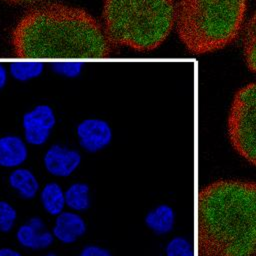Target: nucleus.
<instances>
[{
  "label": "nucleus",
  "mask_w": 256,
  "mask_h": 256,
  "mask_svg": "<svg viewBox=\"0 0 256 256\" xmlns=\"http://www.w3.org/2000/svg\"><path fill=\"white\" fill-rule=\"evenodd\" d=\"M80 256H112V255L108 250L92 245V246L85 247L82 250Z\"/></svg>",
  "instance_id": "nucleus-21"
},
{
  "label": "nucleus",
  "mask_w": 256,
  "mask_h": 256,
  "mask_svg": "<svg viewBox=\"0 0 256 256\" xmlns=\"http://www.w3.org/2000/svg\"><path fill=\"white\" fill-rule=\"evenodd\" d=\"M66 204L74 210H84L89 207V187L84 183L71 185L65 193Z\"/></svg>",
  "instance_id": "nucleus-15"
},
{
  "label": "nucleus",
  "mask_w": 256,
  "mask_h": 256,
  "mask_svg": "<svg viewBox=\"0 0 256 256\" xmlns=\"http://www.w3.org/2000/svg\"><path fill=\"white\" fill-rule=\"evenodd\" d=\"M27 149L23 141L16 136L0 138V165L14 167L25 161Z\"/></svg>",
  "instance_id": "nucleus-11"
},
{
  "label": "nucleus",
  "mask_w": 256,
  "mask_h": 256,
  "mask_svg": "<svg viewBox=\"0 0 256 256\" xmlns=\"http://www.w3.org/2000/svg\"><path fill=\"white\" fill-rule=\"evenodd\" d=\"M0 256H22L20 253L9 249V248H2L0 249Z\"/></svg>",
  "instance_id": "nucleus-23"
},
{
  "label": "nucleus",
  "mask_w": 256,
  "mask_h": 256,
  "mask_svg": "<svg viewBox=\"0 0 256 256\" xmlns=\"http://www.w3.org/2000/svg\"><path fill=\"white\" fill-rule=\"evenodd\" d=\"M44 69L41 62H13L9 70L13 78L18 81H28L38 77Z\"/></svg>",
  "instance_id": "nucleus-17"
},
{
  "label": "nucleus",
  "mask_w": 256,
  "mask_h": 256,
  "mask_svg": "<svg viewBox=\"0 0 256 256\" xmlns=\"http://www.w3.org/2000/svg\"><path fill=\"white\" fill-rule=\"evenodd\" d=\"M172 211L167 206H160L146 216V224L159 233L168 231L172 226Z\"/></svg>",
  "instance_id": "nucleus-16"
},
{
  "label": "nucleus",
  "mask_w": 256,
  "mask_h": 256,
  "mask_svg": "<svg viewBox=\"0 0 256 256\" xmlns=\"http://www.w3.org/2000/svg\"><path fill=\"white\" fill-rule=\"evenodd\" d=\"M7 82V71L6 68L0 64V89L5 86Z\"/></svg>",
  "instance_id": "nucleus-22"
},
{
  "label": "nucleus",
  "mask_w": 256,
  "mask_h": 256,
  "mask_svg": "<svg viewBox=\"0 0 256 256\" xmlns=\"http://www.w3.org/2000/svg\"><path fill=\"white\" fill-rule=\"evenodd\" d=\"M175 18L174 0L103 1L102 26L113 47L154 50L169 36Z\"/></svg>",
  "instance_id": "nucleus-3"
},
{
  "label": "nucleus",
  "mask_w": 256,
  "mask_h": 256,
  "mask_svg": "<svg viewBox=\"0 0 256 256\" xmlns=\"http://www.w3.org/2000/svg\"><path fill=\"white\" fill-rule=\"evenodd\" d=\"M54 125V112L48 105H38L23 117L26 140L34 145L43 144Z\"/></svg>",
  "instance_id": "nucleus-6"
},
{
  "label": "nucleus",
  "mask_w": 256,
  "mask_h": 256,
  "mask_svg": "<svg viewBox=\"0 0 256 256\" xmlns=\"http://www.w3.org/2000/svg\"><path fill=\"white\" fill-rule=\"evenodd\" d=\"M83 68L82 63L80 62H55L52 63L51 69L59 75L73 78L77 77Z\"/></svg>",
  "instance_id": "nucleus-18"
},
{
  "label": "nucleus",
  "mask_w": 256,
  "mask_h": 256,
  "mask_svg": "<svg viewBox=\"0 0 256 256\" xmlns=\"http://www.w3.org/2000/svg\"><path fill=\"white\" fill-rule=\"evenodd\" d=\"M44 208L52 215L60 214L65 203V194L56 183H48L41 192Z\"/></svg>",
  "instance_id": "nucleus-14"
},
{
  "label": "nucleus",
  "mask_w": 256,
  "mask_h": 256,
  "mask_svg": "<svg viewBox=\"0 0 256 256\" xmlns=\"http://www.w3.org/2000/svg\"><path fill=\"white\" fill-rule=\"evenodd\" d=\"M18 241L31 249H42L53 242V236L40 218H32L22 225L17 232Z\"/></svg>",
  "instance_id": "nucleus-9"
},
{
  "label": "nucleus",
  "mask_w": 256,
  "mask_h": 256,
  "mask_svg": "<svg viewBox=\"0 0 256 256\" xmlns=\"http://www.w3.org/2000/svg\"><path fill=\"white\" fill-rule=\"evenodd\" d=\"M16 219L15 209L7 202L0 201V231L8 232L11 230Z\"/></svg>",
  "instance_id": "nucleus-19"
},
{
  "label": "nucleus",
  "mask_w": 256,
  "mask_h": 256,
  "mask_svg": "<svg viewBox=\"0 0 256 256\" xmlns=\"http://www.w3.org/2000/svg\"><path fill=\"white\" fill-rule=\"evenodd\" d=\"M80 154L71 149L54 145L46 153L44 157V163L46 169L56 176H68L70 175L80 164Z\"/></svg>",
  "instance_id": "nucleus-8"
},
{
  "label": "nucleus",
  "mask_w": 256,
  "mask_h": 256,
  "mask_svg": "<svg viewBox=\"0 0 256 256\" xmlns=\"http://www.w3.org/2000/svg\"><path fill=\"white\" fill-rule=\"evenodd\" d=\"M22 58H104L112 53L103 26L86 10L46 3L26 11L11 32Z\"/></svg>",
  "instance_id": "nucleus-1"
},
{
  "label": "nucleus",
  "mask_w": 256,
  "mask_h": 256,
  "mask_svg": "<svg viewBox=\"0 0 256 256\" xmlns=\"http://www.w3.org/2000/svg\"><path fill=\"white\" fill-rule=\"evenodd\" d=\"M3 1H6L12 4H34L42 0H3Z\"/></svg>",
  "instance_id": "nucleus-24"
},
{
  "label": "nucleus",
  "mask_w": 256,
  "mask_h": 256,
  "mask_svg": "<svg viewBox=\"0 0 256 256\" xmlns=\"http://www.w3.org/2000/svg\"><path fill=\"white\" fill-rule=\"evenodd\" d=\"M10 185L24 198H33L39 185L35 176L27 169H17L9 177Z\"/></svg>",
  "instance_id": "nucleus-12"
},
{
  "label": "nucleus",
  "mask_w": 256,
  "mask_h": 256,
  "mask_svg": "<svg viewBox=\"0 0 256 256\" xmlns=\"http://www.w3.org/2000/svg\"><path fill=\"white\" fill-rule=\"evenodd\" d=\"M81 146L89 152H96L108 145L112 138L109 124L100 119H86L77 127Z\"/></svg>",
  "instance_id": "nucleus-7"
},
{
  "label": "nucleus",
  "mask_w": 256,
  "mask_h": 256,
  "mask_svg": "<svg viewBox=\"0 0 256 256\" xmlns=\"http://www.w3.org/2000/svg\"><path fill=\"white\" fill-rule=\"evenodd\" d=\"M85 230L86 225L79 215L64 212L57 217L53 233L60 241L64 243H72L83 235Z\"/></svg>",
  "instance_id": "nucleus-10"
},
{
  "label": "nucleus",
  "mask_w": 256,
  "mask_h": 256,
  "mask_svg": "<svg viewBox=\"0 0 256 256\" xmlns=\"http://www.w3.org/2000/svg\"><path fill=\"white\" fill-rule=\"evenodd\" d=\"M198 249L202 256L256 254V182L224 179L198 195Z\"/></svg>",
  "instance_id": "nucleus-2"
},
{
  "label": "nucleus",
  "mask_w": 256,
  "mask_h": 256,
  "mask_svg": "<svg viewBox=\"0 0 256 256\" xmlns=\"http://www.w3.org/2000/svg\"><path fill=\"white\" fill-rule=\"evenodd\" d=\"M227 128L235 151L256 166V82L243 86L234 95Z\"/></svg>",
  "instance_id": "nucleus-5"
},
{
  "label": "nucleus",
  "mask_w": 256,
  "mask_h": 256,
  "mask_svg": "<svg viewBox=\"0 0 256 256\" xmlns=\"http://www.w3.org/2000/svg\"><path fill=\"white\" fill-rule=\"evenodd\" d=\"M46 256H56L55 254H48V255H46Z\"/></svg>",
  "instance_id": "nucleus-25"
},
{
  "label": "nucleus",
  "mask_w": 256,
  "mask_h": 256,
  "mask_svg": "<svg viewBox=\"0 0 256 256\" xmlns=\"http://www.w3.org/2000/svg\"><path fill=\"white\" fill-rule=\"evenodd\" d=\"M247 0H180L175 24L188 51L203 54L224 48L238 36Z\"/></svg>",
  "instance_id": "nucleus-4"
},
{
  "label": "nucleus",
  "mask_w": 256,
  "mask_h": 256,
  "mask_svg": "<svg viewBox=\"0 0 256 256\" xmlns=\"http://www.w3.org/2000/svg\"><path fill=\"white\" fill-rule=\"evenodd\" d=\"M183 244L184 243L179 239H175L171 241L167 247V255L168 256H186V248Z\"/></svg>",
  "instance_id": "nucleus-20"
},
{
  "label": "nucleus",
  "mask_w": 256,
  "mask_h": 256,
  "mask_svg": "<svg viewBox=\"0 0 256 256\" xmlns=\"http://www.w3.org/2000/svg\"><path fill=\"white\" fill-rule=\"evenodd\" d=\"M243 51L248 68L256 74V11L245 27Z\"/></svg>",
  "instance_id": "nucleus-13"
}]
</instances>
